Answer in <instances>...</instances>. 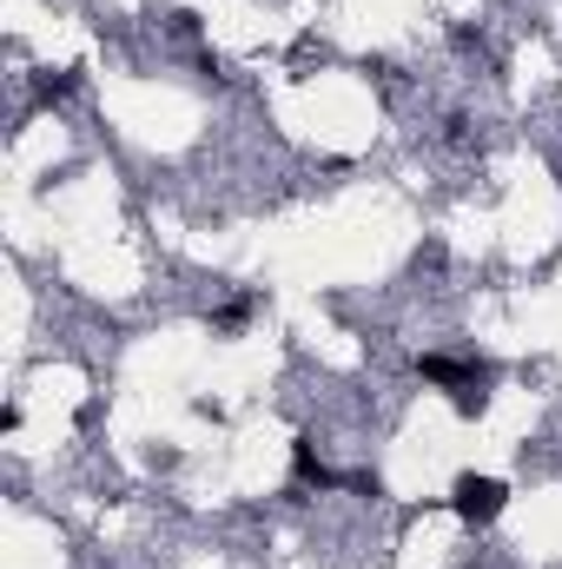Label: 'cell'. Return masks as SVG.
Instances as JSON below:
<instances>
[{"label":"cell","mask_w":562,"mask_h":569,"mask_svg":"<svg viewBox=\"0 0 562 569\" xmlns=\"http://www.w3.org/2000/svg\"><path fill=\"white\" fill-rule=\"evenodd\" d=\"M503 510V483L496 477H456V517L463 523H490Z\"/></svg>","instance_id":"6da1fadb"}]
</instances>
